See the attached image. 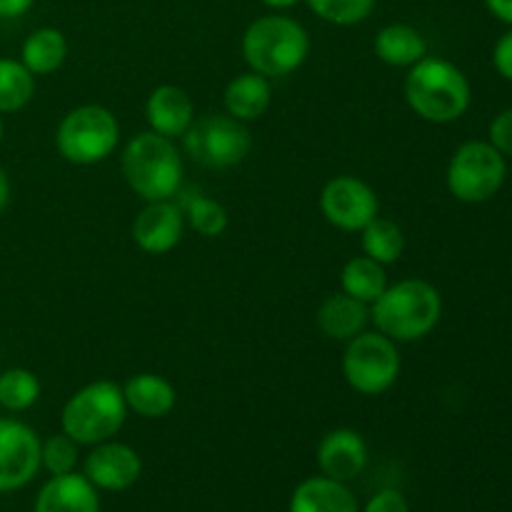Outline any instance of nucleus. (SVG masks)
I'll return each instance as SVG.
<instances>
[{"label":"nucleus","mask_w":512,"mask_h":512,"mask_svg":"<svg viewBox=\"0 0 512 512\" xmlns=\"http://www.w3.org/2000/svg\"><path fill=\"white\" fill-rule=\"evenodd\" d=\"M128 405L123 388L110 380L85 385L65 403L60 425L78 445H98L113 438L125 423Z\"/></svg>","instance_id":"nucleus-5"},{"label":"nucleus","mask_w":512,"mask_h":512,"mask_svg":"<svg viewBox=\"0 0 512 512\" xmlns=\"http://www.w3.org/2000/svg\"><path fill=\"white\" fill-rule=\"evenodd\" d=\"M318 465L325 478L338 483L355 480L368 465V445L363 435L348 428L330 430L318 445Z\"/></svg>","instance_id":"nucleus-14"},{"label":"nucleus","mask_w":512,"mask_h":512,"mask_svg":"<svg viewBox=\"0 0 512 512\" xmlns=\"http://www.w3.org/2000/svg\"><path fill=\"white\" fill-rule=\"evenodd\" d=\"M343 375L360 395H380L393 388L400 375L395 340L383 333H360L350 338L343 355Z\"/></svg>","instance_id":"nucleus-9"},{"label":"nucleus","mask_w":512,"mask_h":512,"mask_svg":"<svg viewBox=\"0 0 512 512\" xmlns=\"http://www.w3.org/2000/svg\"><path fill=\"white\" fill-rule=\"evenodd\" d=\"M125 405L140 418H165L175 408V388L163 375L140 373L130 378L123 388Z\"/></svg>","instance_id":"nucleus-19"},{"label":"nucleus","mask_w":512,"mask_h":512,"mask_svg":"<svg viewBox=\"0 0 512 512\" xmlns=\"http://www.w3.org/2000/svg\"><path fill=\"white\" fill-rule=\"evenodd\" d=\"M270 100H273V90H270L268 78L253 73V70L233 78L225 88V110L240 123L258 120L260 115H265V110L270 108Z\"/></svg>","instance_id":"nucleus-20"},{"label":"nucleus","mask_w":512,"mask_h":512,"mask_svg":"<svg viewBox=\"0 0 512 512\" xmlns=\"http://www.w3.org/2000/svg\"><path fill=\"white\" fill-rule=\"evenodd\" d=\"M260 3H265L268 8H273V10H288V8H293V5H298L300 0H260Z\"/></svg>","instance_id":"nucleus-36"},{"label":"nucleus","mask_w":512,"mask_h":512,"mask_svg":"<svg viewBox=\"0 0 512 512\" xmlns=\"http://www.w3.org/2000/svg\"><path fill=\"white\" fill-rule=\"evenodd\" d=\"M40 398V383L35 373L13 368L0 373V405L8 410H28Z\"/></svg>","instance_id":"nucleus-26"},{"label":"nucleus","mask_w":512,"mask_h":512,"mask_svg":"<svg viewBox=\"0 0 512 512\" xmlns=\"http://www.w3.org/2000/svg\"><path fill=\"white\" fill-rule=\"evenodd\" d=\"M140 470H143L140 455L125 443L105 440L95 445L93 453L85 458V478L98 490H110V493H120L138 483Z\"/></svg>","instance_id":"nucleus-12"},{"label":"nucleus","mask_w":512,"mask_h":512,"mask_svg":"<svg viewBox=\"0 0 512 512\" xmlns=\"http://www.w3.org/2000/svg\"><path fill=\"white\" fill-rule=\"evenodd\" d=\"M35 95V75L18 60L0 58V113L25 108Z\"/></svg>","instance_id":"nucleus-24"},{"label":"nucleus","mask_w":512,"mask_h":512,"mask_svg":"<svg viewBox=\"0 0 512 512\" xmlns=\"http://www.w3.org/2000/svg\"><path fill=\"white\" fill-rule=\"evenodd\" d=\"M485 5H488V10L495 18L503 20L512 28V0H485Z\"/></svg>","instance_id":"nucleus-34"},{"label":"nucleus","mask_w":512,"mask_h":512,"mask_svg":"<svg viewBox=\"0 0 512 512\" xmlns=\"http://www.w3.org/2000/svg\"><path fill=\"white\" fill-rule=\"evenodd\" d=\"M470 80L455 63L428 58L410 68L405 80V100L415 115L428 123H455L470 108Z\"/></svg>","instance_id":"nucleus-2"},{"label":"nucleus","mask_w":512,"mask_h":512,"mask_svg":"<svg viewBox=\"0 0 512 512\" xmlns=\"http://www.w3.org/2000/svg\"><path fill=\"white\" fill-rule=\"evenodd\" d=\"M40 438L18 420H0V493L28 485L40 470Z\"/></svg>","instance_id":"nucleus-11"},{"label":"nucleus","mask_w":512,"mask_h":512,"mask_svg":"<svg viewBox=\"0 0 512 512\" xmlns=\"http://www.w3.org/2000/svg\"><path fill=\"white\" fill-rule=\"evenodd\" d=\"M145 118H148L150 130L165 138H178L195 120V105L190 95L178 85H160L150 93L145 103Z\"/></svg>","instance_id":"nucleus-15"},{"label":"nucleus","mask_w":512,"mask_h":512,"mask_svg":"<svg viewBox=\"0 0 512 512\" xmlns=\"http://www.w3.org/2000/svg\"><path fill=\"white\" fill-rule=\"evenodd\" d=\"M490 145L498 148L505 158H512V108L503 110L490 123Z\"/></svg>","instance_id":"nucleus-30"},{"label":"nucleus","mask_w":512,"mask_h":512,"mask_svg":"<svg viewBox=\"0 0 512 512\" xmlns=\"http://www.w3.org/2000/svg\"><path fill=\"white\" fill-rule=\"evenodd\" d=\"M78 463V443L68 435H53L40 445V465H45L50 475H68Z\"/></svg>","instance_id":"nucleus-29"},{"label":"nucleus","mask_w":512,"mask_h":512,"mask_svg":"<svg viewBox=\"0 0 512 512\" xmlns=\"http://www.w3.org/2000/svg\"><path fill=\"white\" fill-rule=\"evenodd\" d=\"M318 328L330 340H350L365 330L370 320L368 305L348 293H335L318 308Z\"/></svg>","instance_id":"nucleus-18"},{"label":"nucleus","mask_w":512,"mask_h":512,"mask_svg":"<svg viewBox=\"0 0 512 512\" xmlns=\"http://www.w3.org/2000/svg\"><path fill=\"white\" fill-rule=\"evenodd\" d=\"M188 218L190 225L205 238H218L228 230V210L218 200L205 198V195L188 198Z\"/></svg>","instance_id":"nucleus-28"},{"label":"nucleus","mask_w":512,"mask_h":512,"mask_svg":"<svg viewBox=\"0 0 512 512\" xmlns=\"http://www.w3.org/2000/svg\"><path fill=\"white\" fill-rule=\"evenodd\" d=\"M120 140V125L103 105H80L60 123L55 145L73 165H95L108 158Z\"/></svg>","instance_id":"nucleus-7"},{"label":"nucleus","mask_w":512,"mask_h":512,"mask_svg":"<svg viewBox=\"0 0 512 512\" xmlns=\"http://www.w3.org/2000/svg\"><path fill=\"white\" fill-rule=\"evenodd\" d=\"M378 195L365 180L353 175L333 178L320 193V210L325 220L340 230H363L370 220L378 218Z\"/></svg>","instance_id":"nucleus-10"},{"label":"nucleus","mask_w":512,"mask_h":512,"mask_svg":"<svg viewBox=\"0 0 512 512\" xmlns=\"http://www.w3.org/2000/svg\"><path fill=\"white\" fill-rule=\"evenodd\" d=\"M185 153L203 168L225 170L243 163L253 148L245 123L233 115H203L183 135Z\"/></svg>","instance_id":"nucleus-8"},{"label":"nucleus","mask_w":512,"mask_h":512,"mask_svg":"<svg viewBox=\"0 0 512 512\" xmlns=\"http://www.w3.org/2000/svg\"><path fill=\"white\" fill-rule=\"evenodd\" d=\"M35 0H0V18H18L28 13Z\"/></svg>","instance_id":"nucleus-33"},{"label":"nucleus","mask_w":512,"mask_h":512,"mask_svg":"<svg viewBox=\"0 0 512 512\" xmlns=\"http://www.w3.org/2000/svg\"><path fill=\"white\" fill-rule=\"evenodd\" d=\"M8 203H10V183L5 170L0 168V215H3V210L8 208Z\"/></svg>","instance_id":"nucleus-35"},{"label":"nucleus","mask_w":512,"mask_h":512,"mask_svg":"<svg viewBox=\"0 0 512 512\" xmlns=\"http://www.w3.org/2000/svg\"><path fill=\"white\" fill-rule=\"evenodd\" d=\"M375 53L383 63L393 65V68H413L418 60L425 58L428 53V43L415 30L413 25L393 23L385 25L378 35H375Z\"/></svg>","instance_id":"nucleus-21"},{"label":"nucleus","mask_w":512,"mask_h":512,"mask_svg":"<svg viewBox=\"0 0 512 512\" xmlns=\"http://www.w3.org/2000/svg\"><path fill=\"white\" fill-rule=\"evenodd\" d=\"M363 512H410V505L398 490H380L378 495L370 498Z\"/></svg>","instance_id":"nucleus-31"},{"label":"nucleus","mask_w":512,"mask_h":512,"mask_svg":"<svg viewBox=\"0 0 512 512\" xmlns=\"http://www.w3.org/2000/svg\"><path fill=\"white\" fill-rule=\"evenodd\" d=\"M0 140H3V120H0Z\"/></svg>","instance_id":"nucleus-37"},{"label":"nucleus","mask_w":512,"mask_h":512,"mask_svg":"<svg viewBox=\"0 0 512 512\" xmlns=\"http://www.w3.org/2000/svg\"><path fill=\"white\" fill-rule=\"evenodd\" d=\"M310 53L308 30L288 15H263L243 35L245 63L265 78H283L298 70Z\"/></svg>","instance_id":"nucleus-3"},{"label":"nucleus","mask_w":512,"mask_h":512,"mask_svg":"<svg viewBox=\"0 0 512 512\" xmlns=\"http://www.w3.org/2000/svg\"><path fill=\"white\" fill-rule=\"evenodd\" d=\"M508 178V163L490 140H470L453 153L445 173V183L460 203L478 205L495 198Z\"/></svg>","instance_id":"nucleus-6"},{"label":"nucleus","mask_w":512,"mask_h":512,"mask_svg":"<svg viewBox=\"0 0 512 512\" xmlns=\"http://www.w3.org/2000/svg\"><path fill=\"white\" fill-rule=\"evenodd\" d=\"M318 18L333 25H358L373 13L375 0H305Z\"/></svg>","instance_id":"nucleus-27"},{"label":"nucleus","mask_w":512,"mask_h":512,"mask_svg":"<svg viewBox=\"0 0 512 512\" xmlns=\"http://www.w3.org/2000/svg\"><path fill=\"white\" fill-rule=\"evenodd\" d=\"M35 512H100L98 488L85 475H53L40 488Z\"/></svg>","instance_id":"nucleus-16"},{"label":"nucleus","mask_w":512,"mask_h":512,"mask_svg":"<svg viewBox=\"0 0 512 512\" xmlns=\"http://www.w3.org/2000/svg\"><path fill=\"white\" fill-rule=\"evenodd\" d=\"M363 250L380 265H390L403 255L405 235L393 220L375 218L363 228Z\"/></svg>","instance_id":"nucleus-25"},{"label":"nucleus","mask_w":512,"mask_h":512,"mask_svg":"<svg viewBox=\"0 0 512 512\" xmlns=\"http://www.w3.org/2000/svg\"><path fill=\"white\" fill-rule=\"evenodd\" d=\"M493 65L495 70H498L500 78L510 80L512 83V28L505 35H500V40L495 43Z\"/></svg>","instance_id":"nucleus-32"},{"label":"nucleus","mask_w":512,"mask_h":512,"mask_svg":"<svg viewBox=\"0 0 512 512\" xmlns=\"http://www.w3.org/2000/svg\"><path fill=\"white\" fill-rule=\"evenodd\" d=\"M120 168L130 190L148 203L168 200L170 195L178 193L180 180H183V160H180L178 148L173 140L153 130L130 140Z\"/></svg>","instance_id":"nucleus-4"},{"label":"nucleus","mask_w":512,"mask_h":512,"mask_svg":"<svg viewBox=\"0 0 512 512\" xmlns=\"http://www.w3.org/2000/svg\"><path fill=\"white\" fill-rule=\"evenodd\" d=\"M290 512H360L358 500L345 483L333 478H308L295 488Z\"/></svg>","instance_id":"nucleus-17"},{"label":"nucleus","mask_w":512,"mask_h":512,"mask_svg":"<svg viewBox=\"0 0 512 512\" xmlns=\"http://www.w3.org/2000/svg\"><path fill=\"white\" fill-rule=\"evenodd\" d=\"M440 315L443 298L438 288L423 278H408L385 288L373 303L370 318L375 320L378 333L388 335L395 343H413L433 333Z\"/></svg>","instance_id":"nucleus-1"},{"label":"nucleus","mask_w":512,"mask_h":512,"mask_svg":"<svg viewBox=\"0 0 512 512\" xmlns=\"http://www.w3.org/2000/svg\"><path fill=\"white\" fill-rule=\"evenodd\" d=\"M183 238V215L170 200L148 203L133 220V240L140 250L163 255Z\"/></svg>","instance_id":"nucleus-13"},{"label":"nucleus","mask_w":512,"mask_h":512,"mask_svg":"<svg viewBox=\"0 0 512 512\" xmlns=\"http://www.w3.org/2000/svg\"><path fill=\"white\" fill-rule=\"evenodd\" d=\"M340 283H343V293L353 295L360 303L373 305L388 288V275L378 260L368 258V255H355L353 260L345 263Z\"/></svg>","instance_id":"nucleus-22"},{"label":"nucleus","mask_w":512,"mask_h":512,"mask_svg":"<svg viewBox=\"0 0 512 512\" xmlns=\"http://www.w3.org/2000/svg\"><path fill=\"white\" fill-rule=\"evenodd\" d=\"M68 43L65 35L55 28H40L28 35L23 43V65L33 75L55 73L65 63Z\"/></svg>","instance_id":"nucleus-23"}]
</instances>
